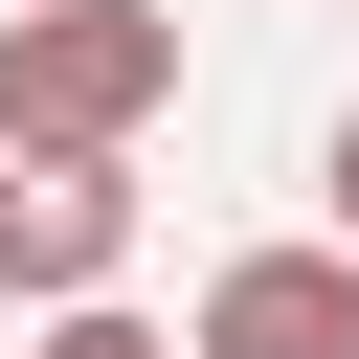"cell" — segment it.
<instances>
[{"label":"cell","instance_id":"cell-1","mask_svg":"<svg viewBox=\"0 0 359 359\" xmlns=\"http://www.w3.org/2000/svg\"><path fill=\"white\" fill-rule=\"evenodd\" d=\"M180 112V0H0V157H135Z\"/></svg>","mask_w":359,"mask_h":359},{"label":"cell","instance_id":"cell-2","mask_svg":"<svg viewBox=\"0 0 359 359\" xmlns=\"http://www.w3.org/2000/svg\"><path fill=\"white\" fill-rule=\"evenodd\" d=\"M112 269H135V157H22V202H0V292L90 314Z\"/></svg>","mask_w":359,"mask_h":359},{"label":"cell","instance_id":"cell-3","mask_svg":"<svg viewBox=\"0 0 359 359\" xmlns=\"http://www.w3.org/2000/svg\"><path fill=\"white\" fill-rule=\"evenodd\" d=\"M180 337L202 359H359V247H247V269H202Z\"/></svg>","mask_w":359,"mask_h":359},{"label":"cell","instance_id":"cell-4","mask_svg":"<svg viewBox=\"0 0 359 359\" xmlns=\"http://www.w3.org/2000/svg\"><path fill=\"white\" fill-rule=\"evenodd\" d=\"M45 359H202V337H157V314H112V292H90V314H45Z\"/></svg>","mask_w":359,"mask_h":359},{"label":"cell","instance_id":"cell-5","mask_svg":"<svg viewBox=\"0 0 359 359\" xmlns=\"http://www.w3.org/2000/svg\"><path fill=\"white\" fill-rule=\"evenodd\" d=\"M314 180H337V247H359V112H337V157H314Z\"/></svg>","mask_w":359,"mask_h":359},{"label":"cell","instance_id":"cell-6","mask_svg":"<svg viewBox=\"0 0 359 359\" xmlns=\"http://www.w3.org/2000/svg\"><path fill=\"white\" fill-rule=\"evenodd\" d=\"M0 202H22V180H0Z\"/></svg>","mask_w":359,"mask_h":359}]
</instances>
